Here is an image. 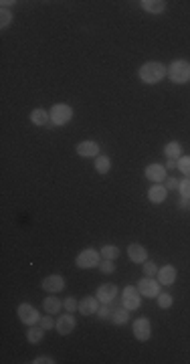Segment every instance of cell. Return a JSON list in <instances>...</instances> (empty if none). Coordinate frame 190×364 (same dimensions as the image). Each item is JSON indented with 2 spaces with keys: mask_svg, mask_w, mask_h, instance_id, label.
I'll use <instances>...</instances> for the list:
<instances>
[{
  "mask_svg": "<svg viewBox=\"0 0 190 364\" xmlns=\"http://www.w3.org/2000/svg\"><path fill=\"white\" fill-rule=\"evenodd\" d=\"M166 168H178V162H176V160H170V158H168V164H166Z\"/></svg>",
  "mask_w": 190,
  "mask_h": 364,
  "instance_id": "obj_37",
  "label": "cell"
},
{
  "mask_svg": "<svg viewBox=\"0 0 190 364\" xmlns=\"http://www.w3.org/2000/svg\"><path fill=\"white\" fill-rule=\"evenodd\" d=\"M42 336H44V328H32V326H28V330H26V340H28L30 344H38V342L42 340Z\"/></svg>",
  "mask_w": 190,
  "mask_h": 364,
  "instance_id": "obj_23",
  "label": "cell"
},
{
  "mask_svg": "<svg viewBox=\"0 0 190 364\" xmlns=\"http://www.w3.org/2000/svg\"><path fill=\"white\" fill-rule=\"evenodd\" d=\"M102 263V253L95 251V249H85L77 255L75 259V265L79 269H91V267H100Z\"/></svg>",
  "mask_w": 190,
  "mask_h": 364,
  "instance_id": "obj_3",
  "label": "cell"
},
{
  "mask_svg": "<svg viewBox=\"0 0 190 364\" xmlns=\"http://www.w3.org/2000/svg\"><path fill=\"white\" fill-rule=\"evenodd\" d=\"M134 336H136V340H140V342L150 340V336H152V324H150L148 318H138V320L134 322Z\"/></svg>",
  "mask_w": 190,
  "mask_h": 364,
  "instance_id": "obj_7",
  "label": "cell"
},
{
  "mask_svg": "<svg viewBox=\"0 0 190 364\" xmlns=\"http://www.w3.org/2000/svg\"><path fill=\"white\" fill-rule=\"evenodd\" d=\"M100 303H102V301H100L98 297H85V299H81V301H79V314H83V316L98 314Z\"/></svg>",
  "mask_w": 190,
  "mask_h": 364,
  "instance_id": "obj_13",
  "label": "cell"
},
{
  "mask_svg": "<svg viewBox=\"0 0 190 364\" xmlns=\"http://www.w3.org/2000/svg\"><path fill=\"white\" fill-rule=\"evenodd\" d=\"M100 271H102V273H106V275H108V273H114V271H116V265H114V261H110V259H106V261H102V263H100Z\"/></svg>",
  "mask_w": 190,
  "mask_h": 364,
  "instance_id": "obj_30",
  "label": "cell"
},
{
  "mask_svg": "<svg viewBox=\"0 0 190 364\" xmlns=\"http://www.w3.org/2000/svg\"><path fill=\"white\" fill-rule=\"evenodd\" d=\"M63 307H65L67 311H77V309H79V303H77L73 297H67V299L63 301Z\"/></svg>",
  "mask_w": 190,
  "mask_h": 364,
  "instance_id": "obj_33",
  "label": "cell"
},
{
  "mask_svg": "<svg viewBox=\"0 0 190 364\" xmlns=\"http://www.w3.org/2000/svg\"><path fill=\"white\" fill-rule=\"evenodd\" d=\"M98 316H100L102 320L110 318V307H108V303H104V307H100V309H98Z\"/></svg>",
  "mask_w": 190,
  "mask_h": 364,
  "instance_id": "obj_34",
  "label": "cell"
},
{
  "mask_svg": "<svg viewBox=\"0 0 190 364\" xmlns=\"http://www.w3.org/2000/svg\"><path fill=\"white\" fill-rule=\"evenodd\" d=\"M0 19H2V21H0V27L6 29V27L12 23V13H10L8 9H2V11H0Z\"/></svg>",
  "mask_w": 190,
  "mask_h": 364,
  "instance_id": "obj_27",
  "label": "cell"
},
{
  "mask_svg": "<svg viewBox=\"0 0 190 364\" xmlns=\"http://www.w3.org/2000/svg\"><path fill=\"white\" fill-rule=\"evenodd\" d=\"M180 186V180H176V178H168L166 180V188H170V190H176Z\"/></svg>",
  "mask_w": 190,
  "mask_h": 364,
  "instance_id": "obj_36",
  "label": "cell"
},
{
  "mask_svg": "<svg viewBox=\"0 0 190 364\" xmlns=\"http://www.w3.org/2000/svg\"><path fill=\"white\" fill-rule=\"evenodd\" d=\"M77 154L81 156V158H98L100 156V146H98V142H93V140H85V142H79L77 144Z\"/></svg>",
  "mask_w": 190,
  "mask_h": 364,
  "instance_id": "obj_10",
  "label": "cell"
},
{
  "mask_svg": "<svg viewBox=\"0 0 190 364\" xmlns=\"http://www.w3.org/2000/svg\"><path fill=\"white\" fill-rule=\"evenodd\" d=\"M55 330H57L61 336H67V334H71V332L75 330V318H73L71 314H63V316L57 320V326H55Z\"/></svg>",
  "mask_w": 190,
  "mask_h": 364,
  "instance_id": "obj_14",
  "label": "cell"
},
{
  "mask_svg": "<svg viewBox=\"0 0 190 364\" xmlns=\"http://www.w3.org/2000/svg\"><path fill=\"white\" fill-rule=\"evenodd\" d=\"M55 326H57V322L53 320V314L44 316V318L40 320V328H44V330H51V328H55Z\"/></svg>",
  "mask_w": 190,
  "mask_h": 364,
  "instance_id": "obj_31",
  "label": "cell"
},
{
  "mask_svg": "<svg viewBox=\"0 0 190 364\" xmlns=\"http://www.w3.org/2000/svg\"><path fill=\"white\" fill-rule=\"evenodd\" d=\"M140 5H142V9H144L146 13H150V15H160V13L166 11L164 0H142Z\"/></svg>",
  "mask_w": 190,
  "mask_h": 364,
  "instance_id": "obj_18",
  "label": "cell"
},
{
  "mask_svg": "<svg viewBox=\"0 0 190 364\" xmlns=\"http://www.w3.org/2000/svg\"><path fill=\"white\" fill-rule=\"evenodd\" d=\"M178 168L186 178H190V156H182L178 160Z\"/></svg>",
  "mask_w": 190,
  "mask_h": 364,
  "instance_id": "obj_26",
  "label": "cell"
},
{
  "mask_svg": "<svg viewBox=\"0 0 190 364\" xmlns=\"http://www.w3.org/2000/svg\"><path fill=\"white\" fill-rule=\"evenodd\" d=\"M178 190H180L182 198H190V178H184V180H180V186H178Z\"/></svg>",
  "mask_w": 190,
  "mask_h": 364,
  "instance_id": "obj_29",
  "label": "cell"
},
{
  "mask_svg": "<svg viewBox=\"0 0 190 364\" xmlns=\"http://www.w3.org/2000/svg\"><path fill=\"white\" fill-rule=\"evenodd\" d=\"M168 77H170L172 83H178V85L188 83L190 81V63L184 61V59L172 61L170 67H168Z\"/></svg>",
  "mask_w": 190,
  "mask_h": 364,
  "instance_id": "obj_2",
  "label": "cell"
},
{
  "mask_svg": "<svg viewBox=\"0 0 190 364\" xmlns=\"http://www.w3.org/2000/svg\"><path fill=\"white\" fill-rule=\"evenodd\" d=\"M16 314H18V320H20L24 326H34V324L40 320L36 307H32L30 303H20L18 309H16Z\"/></svg>",
  "mask_w": 190,
  "mask_h": 364,
  "instance_id": "obj_5",
  "label": "cell"
},
{
  "mask_svg": "<svg viewBox=\"0 0 190 364\" xmlns=\"http://www.w3.org/2000/svg\"><path fill=\"white\" fill-rule=\"evenodd\" d=\"M95 170L100 174H108L112 170V160L108 156H98V158H95Z\"/></svg>",
  "mask_w": 190,
  "mask_h": 364,
  "instance_id": "obj_22",
  "label": "cell"
},
{
  "mask_svg": "<svg viewBox=\"0 0 190 364\" xmlns=\"http://www.w3.org/2000/svg\"><path fill=\"white\" fill-rule=\"evenodd\" d=\"M166 194H168V188L162 186V184H154V186L148 190V198H150V202H154V204H162V202L166 200Z\"/></svg>",
  "mask_w": 190,
  "mask_h": 364,
  "instance_id": "obj_17",
  "label": "cell"
},
{
  "mask_svg": "<svg viewBox=\"0 0 190 364\" xmlns=\"http://www.w3.org/2000/svg\"><path fill=\"white\" fill-rule=\"evenodd\" d=\"M128 257L132 259L134 263L144 265V263L148 261V251H146V247H142L140 243H132V245L128 247Z\"/></svg>",
  "mask_w": 190,
  "mask_h": 364,
  "instance_id": "obj_12",
  "label": "cell"
},
{
  "mask_svg": "<svg viewBox=\"0 0 190 364\" xmlns=\"http://www.w3.org/2000/svg\"><path fill=\"white\" fill-rule=\"evenodd\" d=\"M176 275H178L176 267H172V265H164V267H160V269H158V283H160V285H170V283H174V281H176Z\"/></svg>",
  "mask_w": 190,
  "mask_h": 364,
  "instance_id": "obj_15",
  "label": "cell"
},
{
  "mask_svg": "<svg viewBox=\"0 0 190 364\" xmlns=\"http://www.w3.org/2000/svg\"><path fill=\"white\" fill-rule=\"evenodd\" d=\"M158 305L162 309H168L172 305V295L170 293H158Z\"/></svg>",
  "mask_w": 190,
  "mask_h": 364,
  "instance_id": "obj_28",
  "label": "cell"
},
{
  "mask_svg": "<svg viewBox=\"0 0 190 364\" xmlns=\"http://www.w3.org/2000/svg\"><path fill=\"white\" fill-rule=\"evenodd\" d=\"M146 178L152 180V182L166 180V166H162V164H150V166H146Z\"/></svg>",
  "mask_w": 190,
  "mask_h": 364,
  "instance_id": "obj_16",
  "label": "cell"
},
{
  "mask_svg": "<svg viewBox=\"0 0 190 364\" xmlns=\"http://www.w3.org/2000/svg\"><path fill=\"white\" fill-rule=\"evenodd\" d=\"M100 253H102L104 259H110V261H116V259L120 257V249L116 245H104Z\"/></svg>",
  "mask_w": 190,
  "mask_h": 364,
  "instance_id": "obj_24",
  "label": "cell"
},
{
  "mask_svg": "<svg viewBox=\"0 0 190 364\" xmlns=\"http://www.w3.org/2000/svg\"><path fill=\"white\" fill-rule=\"evenodd\" d=\"M166 75H168V67L158 63V61H148V63H144L138 69V77L144 83H148V85H154V83L162 81Z\"/></svg>",
  "mask_w": 190,
  "mask_h": 364,
  "instance_id": "obj_1",
  "label": "cell"
},
{
  "mask_svg": "<svg viewBox=\"0 0 190 364\" xmlns=\"http://www.w3.org/2000/svg\"><path fill=\"white\" fill-rule=\"evenodd\" d=\"M51 120V116H49V112H44V110H32L30 112V122L34 124V126H44L46 122Z\"/></svg>",
  "mask_w": 190,
  "mask_h": 364,
  "instance_id": "obj_21",
  "label": "cell"
},
{
  "mask_svg": "<svg viewBox=\"0 0 190 364\" xmlns=\"http://www.w3.org/2000/svg\"><path fill=\"white\" fill-rule=\"evenodd\" d=\"M128 318H130V311L124 307V309H116L114 314H112V322L116 324V326H122V324H126L128 322Z\"/></svg>",
  "mask_w": 190,
  "mask_h": 364,
  "instance_id": "obj_25",
  "label": "cell"
},
{
  "mask_svg": "<svg viewBox=\"0 0 190 364\" xmlns=\"http://www.w3.org/2000/svg\"><path fill=\"white\" fill-rule=\"evenodd\" d=\"M32 362H34V364H53L55 360H53L51 356H38V358H36V360H32Z\"/></svg>",
  "mask_w": 190,
  "mask_h": 364,
  "instance_id": "obj_35",
  "label": "cell"
},
{
  "mask_svg": "<svg viewBox=\"0 0 190 364\" xmlns=\"http://www.w3.org/2000/svg\"><path fill=\"white\" fill-rule=\"evenodd\" d=\"M186 204H188V198H182V200H180V209H184Z\"/></svg>",
  "mask_w": 190,
  "mask_h": 364,
  "instance_id": "obj_38",
  "label": "cell"
},
{
  "mask_svg": "<svg viewBox=\"0 0 190 364\" xmlns=\"http://www.w3.org/2000/svg\"><path fill=\"white\" fill-rule=\"evenodd\" d=\"M140 299H142L140 289H138L136 285H126L124 295H122L124 307H126V309H138V307H140Z\"/></svg>",
  "mask_w": 190,
  "mask_h": 364,
  "instance_id": "obj_6",
  "label": "cell"
},
{
  "mask_svg": "<svg viewBox=\"0 0 190 364\" xmlns=\"http://www.w3.org/2000/svg\"><path fill=\"white\" fill-rule=\"evenodd\" d=\"M164 154L168 156L170 160H180L182 158V146H180V142H168L164 146Z\"/></svg>",
  "mask_w": 190,
  "mask_h": 364,
  "instance_id": "obj_19",
  "label": "cell"
},
{
  "mask_svg": "<svg viewBox=\"0 0 190 364\" xmlns=\"http://www.w3.org/2000/svg\"><path fill=\"white\" fill-rule=\"evenodd\" d=\"M42 307L46 314H57V311H61V299H57L55 295H49V297H44Z\"/></svg>",
  "mask_w": 190,
  "mask_h": 364,
  "instance_id": "obj_20",
  "label": "cell"
},
{
  "mask_svg": "<svg viewBox=\"0 0 190 364\" xmlns=\"http://www.w3.org/2000/svg\"><path fill=\"white\" fill-rule=\"evenodd\" d=\"M40 285H42V289H44V291H49V293H59L61 289H65V277L55 273V275L44 277Z\"/></svg>",
  "mask_w": 190,
  "mask_h": 364,
  "instance_id": "obj_9",
  "label": "cell"
},
{
  "mask_svg": "<svg viewBox=\"0 0 190 364\" xmlns=\"http://www.w3.org/2000/svg\"><path fill=\"white\" fill-rule=\"evenodd\" d=\"M49 116H51V122H53L55 126H65V124H69V122H71V118H73V110H71L69 106H65V103H57V106H53V108H51Z\"/></svg>",
  "mask_w": 190,
  "mask_h": 364,
  "instance_id": "obj_4",
  "label": "cell"
},
{
  "mask_svg": "<svg viewBox=\"0 0 190 364\" xmlns=\"http://www.w3.org/2000/svg\"><path fill=\"white\" fill-rule=\"evenodd\" d=\"M118 295V285L116 283H104L98 287V291H95V297H98L102 303H110L114 301Z\"/></svg>",
  "mask_w": 190,
  "mask_h": 364,
  "instance_id": "obj_11",
  "label": "cell"
},
{
  "mask_svg": "<svg viewBox=\"0 0 190 364\" xmlns=\"http://www.w3.org/2000/svg\"><path fill=\"white\" fill-rule=\"evenodd\" d=\"M144 273H146L148 277H154V275H158V265H154V263L146 261V263H144Z\"/></svg>",
  "mask_w": 190,
  "mask_h": 364,
  "instance_id": "obj_32",
  "label": "cell"
},
{
  "mask_svg": "<svg viewBox=\"0 0 190 364\" xmlns=\"http://www.w3.org/2000/svg\"><path fill=\"white\" fill-rule=\"evenodd\" d=\"M138 289H140V293L144 295V297H158V293H160V283H158L156 279H152V277L146 275L144 279H140Z\"/></svg>",
  "mask_w": 190,
  "mask_h": 364,
  "instance_id": "obj_8",
  "label": "cell"
}]
</instances>
